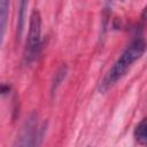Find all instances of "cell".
I'll return each instance as SVG.
<instances>
[{
  "instance_id": "5b68a950",
  "label": "cell",
  "mask_w": 147,
  "mask_h": 147,
  "mask_svg": "<svg viewBox=\"0 0 147 147\" xmlns=\"http://www.w3.org/2000/svg\"><path fill=\"white\" fill-rule=\"evenodd\" d=\"M9 3L10 0H0V47L2 46L5 40L8 14H9Z\"/></svg>"
},
{
  "instance_id": "9c48e42d",
  "label": "cell",
  "mask_w": 147,
  "mask_h": 147,
  "mask_svg": "<svg viewBox=\"0 0 147 147\" xmlns=\"http://www.w3.org/2000/svg\"><path fill=\"white\" fill-rule=\"evenodd\" d=\"M122 1H123V0H122Z\"/></svg>"
},
{
  "instance_id": "7a4b0ae2",
  "label": "cell",
  "mask_w": 147,
  "mask_h": 147,
  "mask_svg": "<svg viewBox=\"0 0 147 147\" xmlns=\"http://www.w3.org/2000/svg\"><path fill=\"white\" fill-rule=\"evenodd\" d=\"M41 46V15L38 9L32 10L29 20V31L24 47V63L31 64L38 56Z\"/></svg>"
},
{
  "instance_id": "277c9868",
  "label": "cell",
  "mask_w": 147,
  "mask_h": 147,
  "mask_svg": "<svg viewBox=\"0 0 147 147\" xmlns=\"http://www.w3.org/2000/svg\"><path fill=\"white\" fill-rule=\"evenodd\" d=\"M29 0H18L17 2V22H16V37L20 40L24 30L25 21H26V11H28Z\"/></svg>"
},
{
  "instance_id": "3957f363",
  "label": "cell",
  "mask_w": 147,
  "mask_h": 147,
  "mask_svg": "<svg viewBox=\"0 0 147 147\" xmlns=\"http://www.w3.org/2000/svg\"><path fill=\"white\" fill-rule=\"evenodd\" d=\"M45 123L39 125L37 121V114H31L26 121L24 122L23 126L21 127L16 140L14 141V146H36L39 145L44 133L46 131Z\"/></svg>"
},
{
  "instance_id": "6da1fadb",
  "label": "cell",
  "mask_w": 147,
  "mask_h": 147,
  "mask_svg": "<svg viewBox=\"0 0 147 147\" xmlns=\"http://www.w3.org/2000/svg\"><path fill=\"white\" fill-rule=\"evenodd\" d=\"M146 51V42L142 37H136L127 47L123 51V53L119 55V57L115 61L113 67L108 70V72L105 75L99 85V92L106 93L108 90H110L129 70V68L139 60Z\"/></svg>"
},
{
  "instance_id": "8992f818",
  "label": "cell",
  "mask_w": 147,
  "mask_h": 147,
  "mask_svg": "<svg viewBox=\"0 0 147 147\" xmlns=\"http://www.w3.org/2000/svg\"><path fill=\"white\" fill-rule=\"evenodd\" d=\"M133 137H134V140L139 145H141V146L147 145V121H146V118H142L138 123V125L134 127Z\"/></svg>"
},
{
  "instance_id": "52a82bcc",
  "label": "cell",
  "mask_w": 147,
  "mask_h": 147,
  "mask_svg": "<svg viewBox=\"0 0 147 147\" xmlns=\"http://www.w3.org/2000/svg\"><path fill=\"white\" fill-rule=\"evenodd\" d=\"M67 72H68V67L65 64H63L59 70L55 74V77L52 82V93L54 94L56 92V90L59 88V86L62 84V82L64 80L65 76H67Z\"/></svg>"
},
{
  "instance_id": "ba28073f",
  "label": "cell",
  "mask_w": 147,
  "mask_h": 147,
  "mask_svg": "<svg viewBox=\"0 0 147 147\" xmlns=\"http://www.w3.org/2000/svg\"><path fill=\"white\" fill-rule=\"evenodd\" d=\"M10 91V86L6 84H0V94H7Z\"/></svg>"
}]
</instances>
